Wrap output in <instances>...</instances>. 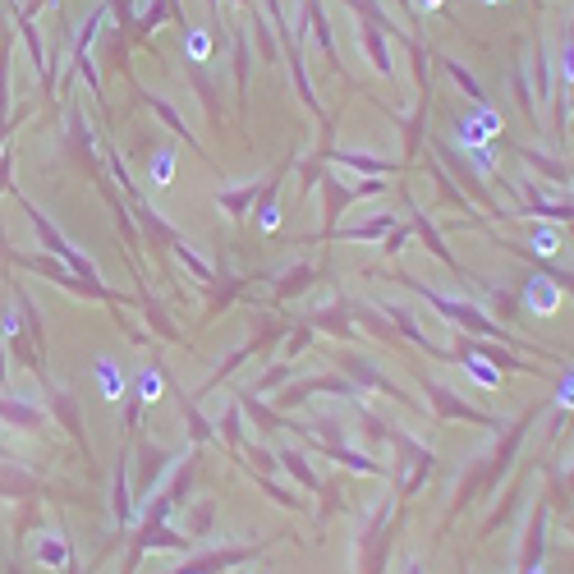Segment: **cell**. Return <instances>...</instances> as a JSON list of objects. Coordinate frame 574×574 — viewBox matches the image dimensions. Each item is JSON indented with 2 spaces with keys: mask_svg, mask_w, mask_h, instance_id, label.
I'll return each instance as SVG.
<instances>
[{
  "mask_svg": "<svg viewBox=\"0 0 574 574\" xmlns=\"http://www.w3.org/2000/svg\"><path fill=\"white\" fill-rule=\"evenodd\" d=\"M468 161H473V166H478V170H483V175H487V170H492V152H468Z\"/></svg>",
  "mask_w": 574,
  "mask_h": 574,
  "instance_id": "obj_10",
  "label": "cell"
},
{
  "mask_svg": "<svg viewBox=\"0 0 574 574\" xmlns=\"http://www.w3.org/2000/svg\"><path fill=\"white\" fill-rule=\"evenodd\" d=\"M497 134H501V115L492 106H473L464 120H459V129H455V147L483 152V147H492V143H497Z\"/></svg>",
  "mask_w": 574,
  "mask_h": 574,
  "instance_id": "obj_1",
  "label": "cell"
},
{
  "mask_svg": "<svg viewBox=\"0 0 574 574\" xmlns=\"http://www.w3.org/2000/svg\"><path fill=\"white\" fill-rule=\"evenodd\" d=\"M533 574H542V570H533Z\"/></svg>",
  "mask_w": 574,
  "mask_h": 574,
  "instance_id": "obj_15",
  "label": "cell"
},
{
  "mask_svg": "<svg viewBox=\"0 0 574 574\" xmlns=\"http://www.w3.org/2000/svg\"><path fill=\"white\" fill-rule=\"evenodd\" d=\"M134 391H138V400H143V405H156V400L166 395V381H161V372H156V368H138Z\"/></svg>",
  "mask_w": 574,
  "mask_h": 574,
  "instance_id": "obj_4",
  "label": "cell"
},
{
  "mask_svg": "<svg viewBox=\"0 0 574 574\" xmlns=\"http://www.w3.org/2000/svg\"><path fill=\"white\" fill-rule=\"evenodd\" d=\"M441 5H446V0H418V10H427V14H432V10H441Z\"/></svg>",
  "mask_w": 574,
  "mask_h": 574,
  "instance_id": "obj_13",
  "label": "cell"
},
{
  "mask_svg": "<svg viewBox=\"0 0 574 574\" xmlns=\"http://www.w3.org/2000/svg\"><path fill=\"white\" fill-rule=\"evenodd\" d=\"M556 405L574 409V372H565V381H560V391H556Z\"/></svg>",
  "mask_w": 574,
  "mask_h": 574,
  "instance_id": "obj_9",
  "label": "cell"
},
{
  "mask_svg": "<svg viewBox=\"0 0 574 574\" xmlns=\"http://www.w3.org/2000/svg\"><path fill=\"white\" fill-rule=\"evenodd\" d=\"M468 372H473V377L483 381V386H497V368H492V363H478V359H468Z\"/></svg>",
  "mask_w": 574,
  "mask_h": 574,
  "instance_id": "obj_8",
  "label": "cell"
},
{
  "mask_svg": "<svg viewBox=\"0 0 574 574\" xmlns=\"http://www.w3.org/2000/svg\"><path fill=\"white\" fill-rule=\"evenodd\" d=\"M92 372H97V391H101V400H110V405H115V400L129 391V386H124V372H120V363H115V359H97V368H92Z\"/></svg>",
  "mask_w": 574,
  "mask_h": 574,
  "instance_id": "obj_3",
  "label": "cell"
},
{
  "mask_svg": "<svg viewBox=\"0 0 574 574\" xmlns=\"http://www.w3.org/2000/svg\"><path fill=\"white\" fill-rule=\"evenodd\" d=\"M533 248H538V253H542V257H556L560 253V235H556V230H533Z\"/></svg>",
  "mask_w": 574,
  "mask_h": 574,
  "instance_id": "obj_7",
  "label": "cell"
},
{
  "mask_svg": "<svg viewBox=\"0 0 574 574\" xmlns=\"http://www.w3.org/2000/svg\"><path fill=\"white\" fill-rule=\"evenodd\" d=\"M565 78H570V83H574V46H570V51H565Z\"/></svg>",
  "mask_w": 574,
  "mask_h": 574,
  "instance_id": "obj_12",
  "label": "cell"
},
{
  "mask_svg": "<svg viewBox=\"0 0 574 574\" xmlns=\"http://www.w3.org/2000/svg\"><path fill=\"white\" fill-rule=\"evenodd\" d=\"M175 180V147H166V152H156V161H152V184H166Z\"/></svg>",
  "mask_w": 574,
  "mask_h": 574,
  "instance_id": "obj_5",
  "label": "cell"
},
{
  "mask_svg": "<svg viewBox=\"0 0 574 574\" xmlns=\"http://www.w3.org/2000/svg\"><path fill=\"white\" fill-rule=\"evenodd\" d=\"M524 308L529 313H538V318H551L560 308V289L547 280V276H533L529 280V289H524Z\"/></svg>",
  "mask_w": 574,
  "mask_h": 574,
  "instance_id": "obj_2",
  "label": "cell"
},
{
  "mask_svg": "<svg viewBox=\"0 0 574 574\" xmlns=\"http://www.w3.org/2000/svg\"><path fill=\"white\" fill-rule=\"evenodd\" d=\"M280 226V212H276V207H267V212H262V230H276Z\"/></svg>",
  "mask_w": 574,
  "mask_h": 574,
  "instance_id": "obj_11",
  "label": "cell"
},
{
  "mask_svg": "<svg viewBox=\"0 0 574 574\" xmlns=\"http://www.w3.org/2000/svg\"><path fill=\"white\" fill-rule=\"evenodd\" d=\"M184 56H189V60H207V56H212V37H207L202 28H193L189 37H184Z\"/></svg>",
  "mask_w": 574,
  "mask_h": 574,
  "instance_id": "obj_6",
  "label": "cell"
},
{
  "mask_svg": "<svg viewBox=\"0 0 574 574\" xmlns=\"http://www.w3.org/2000/svg\"><path fill=\"white\" fill-rule=\"evenodd\" d=\"M483 5H505V0H483Z\"/></svg>",
  "mask_w": 574,
  "mask_h": 574,
  "instance_id": "obj_14",
  "label": "cell"
}]
</instances>
